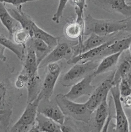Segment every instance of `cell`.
Here are the masks:
<instances>
[{
    "mask_svg": "<svg viewBox=\"0 0 131 132\" xmlns=\"http://www.w3.org/2000/svg\"><path fill=\"white\" fill-rule=\"evenodd\" d=\"M14 68L7 64L0 63V128L7 131L10 126L13 109L20 99L22 93L13 84Z\"/></svg>",
    "mask_w": 131,
    "mask_h": 132,
    "instance_id": "cell-1",
    "label": "cell"
},
{
    "mask_svg": "<svg viewBox=\"0 0 131 132\" xmlns=\"http://www.w3.org/2000/svg\"><path fill=\"white\" fill-rule=\"evenodd\" d=\"M127 29V24L124 20L97 19L90 15L85 19L84 35L95 33L106 36Z\"/></svg>",
    "mask_w": 131,
    "mask_h": 132,
    "instance_id": "cell-2",
    "label": "cell"
},
{
    "mask_svg": "<svg viewBox=\"0 0 131 132\" xmlns=\"http://www.w3.org/2000/svg\"><path fill=\"white\" fill-rule=\"evenodd\" d=\"M54 101L65 116L86 123L90 122L93 112L88 109L85 103H76L62 93L57 94Z\"/></svg>",
    "mask_w": 131,
    "mask_h": 132,
    "instance_id": "cell-3",
    "label": "cell"
},
{
    "mask_svg": "<svg viewBox=\"0 0 131 132\" xmlns=\"http://www.w3.org/2000/svg\"><path fill=\"white\" fill-rule=\"evenodd\" d=\"M97 65L92 61L75 64L61 78L60 80L61 85L66 87L73 86L90 74L91 71H94Z\"/></svg>",
    "mask_w": 131,
    "mask_h": 132,
    "instance_id": "cell-4",
    "label": "cell"
},
{
    "mask_svg": "<svg viewBox=\"0 0 131 132\" xmlns=\"http://www.w3.org/2000/svg\"><path fill=\"white\" fill-rule=\"evenodd\" d=\"M40 101L39 98L37 97L33 101L27 103L23 113L12 126L10 130L11 131H30L36 123V118Z\"/></svg>",
    "mask_w": 131,
    "mask_h": 132,
    "instance_id": "cell-5",
    "label": "cell"
},
{
    "mask_svg": "<svg viewBox=\"0 0 131 132\" xmlns=\"http://www.w3.org/2000/svg\"><path fill=\"white\" fill-rule=\"evenodd\" d=\"M47 67V73L42 84L40 91L37 96L40 100H50L61 72L60 66L57 62L50 63Z\"/></svg>",
    "mask_w": 131,
    "mask_h": 132,
    "instance_id": "cell-6",
    "label": "cell"
},
{
    "mask_svg": "<svg viewBox=\"0 0 131 132\" xmlns=\"http://www.w3.org/2000/svg\"><path fill=\"white\" fill-rule=\"evenodd\" d=\"M114 72L108 76L93 91L85 104L89 110L94 112L101 103L107 98V95L113 85Z\"/></svg>",
    "mask_w": 131,
    "mask_h": 132,
    "instance_id": "cell-7",
    "label": "cell"
},
{
    "mask_svg": "<svg viewBox=\"0 0 131 132\" xmlns=\"http://www.w3.org/2000/svg\"><path fill=\"white\" fill-rule=\"evenodd\" d=\"M110 92L113 99L116 111V124L115 131L117 132H128L129 131L128 120L121 103L119 84L113 86Z\"/></svg>",
    "mask_w": 131,
    "mask_h": 132,
    "instance_id": "cell-8",
    "label": "cell"
},
{
    "mask_svg": "<svg viewBox=\"0 0 131 132\" xmlns=\"http://www.w3.org/2000/svg\"><path fill=\"white\" fill-rule=\"evenodd\" d=\"M76 19L68 23L64 28V34L71 39H78L79 45L83 43V38L85 33V18L84 12L75 7Z\"/></svg>",
    "mask_w": 131,
    "mask_h": 132,
    "instance_id": "cell-9",
    "label": "cell"
},
{
    "mask_svg": "<svg viewBox=\"0 0 131 132\" xmlns=\"http://www.w3.org/2000/svg\"><path fill=\"white\" fill-rule=\"evenodd\" d=\"M93 72L73 85L69 92L64 94L65 96L71 100L74 101L84 95H90L95 89L92 85V80L95 77Z\"/></svg>",
    "mask_w": 131,
    "mask_h": 132,
    "instance_id": "cell-10",
    "label": "cell"
},
{
    "mask_svg": "<svg viewBox=\"0 0 131 132\" xmlns=\"http://www.w3.org/2000/svg\"><path fill=\"white\" fill-rule=\"evenodd\" d=\"M38 112L52 119L60 125H63L66 120L63 113L55 101L40 100L38 107Z\"/></svg>",
    "mask_w": 131,
    "mask_h": 132,
    "instance_id": "cell-11",
    "label": "cell"
},
{
    "mask_svg": "<svg viewBox=\"0 0 131 132\" xmlns=\"http://www.w3.org/2000/svg\"><path fill=\"white\" fill-rule=\"evenodd\" d=\"M97 6L108 12L120 14L125 17L131 16V6L126 0H92Z\"/></svg>",
    "mask_w": 131,
    "mask_h": 132,
    "instance_id": "cell-12",
    "label": "cell"
},
{
    "mask_svg": "<svg viewBox=\"0 0 131 132\" xmlns=\"http://www.w3.org/2000/svg\"><path fill=\"white\" fill-rule=\"evenodd\" d=\"M71 51L70 46L67 43H58L57 46L38 65V69L46 67L50 63L57 62L65 58Z\"/></svg>",
    "mask_w": 131,
    "mask_h": 132,
    "instance_id": "cell-13",
    "label": "cell"
},
{
    "mask_svg": "<svg viewBox=\"0 0 131 132\" xmlns=\"http://www.w3.org/2000/svg\"><path fill=\"white\" fill-rule=\"evenodd\" d=\"M30 132H62V131L61 125L38 112L36 123Z\"/></svg>",
    "mask_w": 131,
    "mask_h": 132,
    "instance_id": "cell-14",
    "label": "cell"
},
{
    "mask_svg": "<svg viewBox=\"0 0 131 132\" xmlns=\"http://www.w3.org/2000/svg\"><path fill=\"white\" fill-rule=\"evenodd\" d=\"M0 21L9 33V37L12 39L14 34L22 28L19 23L10 14L5 3L0 2Z\"/></svg>",
    "mask_w": 131,
    "mask_h": 132,
    "instance_id": "cell-15",
    "label": "cell"
},
{
    "mask_svg": "<svg viewBox=\"0 0 131 132\" xmlns=\"http://www.w3.org/2000/svg\"><path fill=\"white\" fill-rule=\"evenodd\" d=\"M22 6L16 8H8L7 9L11 16L17 20L21 28L27 30L32 37V24L34 21L32 18L26 13H25L22 9Z\"/></svg>",
    "mask_w": 131,
    "mask_h": 132,
    "instance_id": "cell-16",
    "label": "cell"
},
{
    "mask_svg": "<svg viewBox=\"0 0 131 132\" xmlns=\"http://www.w3.org/2000/svg\"><path fill=\"white\" fill-rule=\"evenodd\" d=\"M115 40H108L103 45L99 46L97 47L90 49L85 52L77 54L72 58H71L68 61V64H77L78 62L81 61L87 60L90 59H92L96 57V56L100 55L101 52L104 51L106 48H107L109 46H110L112 43L114 42Z\"/></svg>",
    "mask_w": 131,
    "mask_h": 132,
    "instance_id": "cell-17",
    "label": "cell"
},
{
    "mask_svg": "<svg viewBox=\"0 0 131 132\" xmlns=\"http://www.w3.org/2000/svg\"><path fill=\"white\" fill-rule=\"evenodd\" d=\"M26 45L30 46L34 50L38 65L51 51L45 42L38 38H31Z\"/></svg>",
    "mask_w": 131,
    "mask_h": 132,
    "instance_id": "cell-18",
    "label": "cell"
},
{
    "mask_svg": "<svg viewBox=\"0 0 131 132\" xmlns=\"http://www.w3.org/2000/svg\"><path fill=\"white\" fill-rule=\"evenodd\" d=\"M32 38H36L42 40L48 45L51 50L57 46L59 39V37L51 35L39 28L34 21L32 24Z\"/></svg>",
    "mask_w": 131,
    "mask_h": 132,
    "instance_id": "cell-19",
    "label": "cell"
},
{
    "mask_svg": "<svg viewBox=\"0 0 131 132\" xmlns=\"http://www.w3.org/2000/svg\"><path fill=\"white\" fill-rule=\"evenodd\" d=\"M0 44L12 51L20 60L23 61L26 54V48L16 44L12 39L0 33Z\"/></svg>",
    "mask_w": 131,
    "mask_h": 132,
    "instance_id": "cell-20",
    "label": "cell"
},
{
    "mask_svg": "<svg viewBox=\"0 0 131 132\" xmlns=\"http://www.w3.org/2000/svg\"><path fill=\"white\" fill-rule=\"evenodd\" d=\"M89 35L87 40L83 42V43L79 45V49L76 51L77 54L76 55L85 52L90 49L100 46L107 42L104 38L105 36H102L95 33H91Z\"/></svg>",
    "mask_w": 131,
    "mask_h": 132,
    "instance_id": "cell-21",
    "label": "cell"
},
{
    "mask_svg": "<svg viewBox=\"0 0 131 132\" xmlns=\"http://www.w3.org/2000/svg\"><path fill=\"white\" fill-rule=\"evenodd\" d=\"M95 121L98 131H102L109 115L107 98L104 100L95 110Z\"/></svg>",
    "mask_w": 131,
    "mask_h": 132,
    "instance_id": "cell-22",
    "label": "cell"
},
{
    "mask_svg": "<svg viewBox=\"0 0 131 132\" xmlns=\"http://www.w3.org/2000/svg\"><path fill=\"white\" fill-rule=\"evenodd\" d=\"M122 52H119L106 56L97 65L93 73L95 76L105 73L117 63Z\"/></svg>",
    "mask_w": 131,
    "mask_h": 132,
    "instance_id": "cell-23",
    "label": "cell"
},
{
    "mask_svg": "<svg viewBox=\"0 0 131 132\" xmlns=\"http://www.w3.org/2000/svg\"><path fill=\"white\" fill-rule=\"evenodd\" d=\"M131 44V35L128 37L114 40L110 46L103 51L100 54L102 56H106L112 53L122 52L128 49Z\"/></svg>",
    "mask_w": 131,
    "mask_h": 132,
    "instance_id": "cell-24",
    "label": "cell"
},
{
    "mask_svg": "<svg viewBox=\"0 0 131 132\" xmlns=\"http://www.w3.org/2000/svg\"><path fill=\"white\" fill-rule=\"evenodd\" d=\"M131 71V65L129 60L123 61L114 71L113 85L119 84L122 79L125 78L128 74Z\"/></svg>",
    "mask_w": 131,
    "mask_h": 132,
    "instance_id": "cell-25",
    "label": "cell"
},
{
    "mask_svg": "<svg viewBox=\"0 0 131 132\" xmlns=\"http://www.w3.org/2000/svg\"><path fill=\"white\" fill-rule=\"evenodd\" d=\"M31 38L30 33L26 30L21 28L18 30L13 35L14 41L17 44L26 48V45Z\"/></svg>",
    "mask_w": 131,
    "mask_h": 132,
    "instance_id": "cell-26",
    "label": "cell"
},
{
    "mask_svg": "<svg viewBox=\"0 0 131 132\" xmlns=\"http://www.w3.org/2000/svg\"><path fill=\"white\" fill-rule=\"evenodd\" d=\"M69 1V0H59L56 11L52 18V20L56 24H59L60 23V19L62 17L63 11Z\"/></svg>",
    "mask_w": 131,
    "mask_h": 132,
    "instance_id": "cell-27",
    "label": "cell"
},
{
    "mask_svg": "<svg viewBox=\"0 0 131 132\" xmlns=\"http://www.w3.org/2000/svg\"><path fill=\"white\" fill-rule=\"evenodd\" d=\"M121 97L125 98L131 95V88L125 78L122 79L119 84Z\"/></svg>",
    "mask_w": 131,
    "mask_h": 132,
    "instance_id": "cell-28",
    "label": "cell"
},
{
    "mask_svg": "<svg viewBox=\"0 0 131 132\" xmlns=\"http://www.w3.org/2000/svg\"><path fill=\"white\" fill-rule=\"evenodd\" d=\"M35 1H38V0H0V2L10 4L16 7H18L22 6V4H23Z\"/></svg>",
    "mask_w": 131,
    "mask_h": 132,
    "instance_id": "cell-29",
    "label": "cell"
},
{
    "mask_svg": "<svg viewBox=\"0 0 131 132\" xmlns=\"http://www.w3.org/2000/svg\"><path fill=\"white\" fill-rule=\"evenodd\" d=\"M71 2L78 7L81 11L84 12V10L87 6L86 0H71Z\"/></svg>",
    "mask_w": 131,
    "mask_h": 132,
    "instance_id": "cell-30",
    "label": "cell"
},
{
    "mask_svg": "<svg viewBox=\"0 0 131 132\" xmlns=\"http://www.w3.org/2000/svg\"><path fill=\"white\" fill-rule=\"evenodd\" d=\"M5 48L4 46L0 44V61L5 62L7 61V57L4 54Z\"/></svg>",
    "mask_w": 131,
    "mask_h": 132,
    "instance_id": "cell-31",
    "label": "cell"
},
{
    "mask_svg": "<svg viewBox=\"0 0 131 132\" xmlns=\"http://www.w3.org/2000/svg\"><path fill=\"white\" fill-rule=\"evenodd\" d=\"M61 129L62 132H71V131H75V130L73 129L72 127L69 126L68 125H65L63 124V125H61Z\"/></svg>",
    "mask_w": 131,
    "mask_h": 132,
    "instance_id": "cell-32",
    "label": "cell"
},
{
    "mask_svg": "<svg viewBox=\"0 0 131 132\" xmlns=\"http://www.w3.org/2000/svg\"><path fill=\"white\" fill-rule=\"evenodd\" d=\"M0 33L3 34V35H4L6 36H7V35L9 36L7 31L5 28V27L3 26V24H2L1 21H0Z\"/></svg>",
    "mask_w": 131,
    "mask_h": 132,
    "instance_id": "cell-33",
    "label": "cell"
},
{
    "mask_svg": "<svg viewBox=\"0 0 131 132\" xmlns=\"http://www.w3.org/2000/svg\"><path fill=\"white\" fill-rule=\"evenodd\" d=\"M126 100L125 101V105L126 106L128 107H131V95L125 98Z\"/></svg>",
    "mask_w": 131,
    "mask_h": 132,
    "instance_id": "cell-34",
    "label": "cell"
},
{
    "mask_svg": "<svg viewBox=\"0 0 131 132\" xmlns=\"http://www.w3.org/2000/svg\"><path fill=\"white\" fill-rule=\"evenodd\" d=\"M125 79L127 80V82L128 83L129 85L130 86V87L131 88V71L128 74V75L126 77Z\"/></svg>",
    "mask_w": 131,
    "mask_h": 132,
    "instance_id": "cell-35",
    "label": "cell"
},
{
    "mask_svg": "<svg viewBox=\"0 0 131 132\" xmlns=\"http://www.w3.org/2000/svg\"><path fill=\"white\" fill-rule=\"evenodd\" d=\"M129 49L130 51V52H131V44H130V46H129Z\"/></svg>",
    "mask_w": 131,
    "mask_h": 132,
    "instance_id": "cell-36",
    "label": "cell"
},
{
    "mask_svg": "<svg viewBox=\"0 0 131 132\" xmlns=\"http://www.w3.org/2000/svg\"><path fill=\"white\" fill-rule=\"evenodd\" d=\"M3 113L2 112H1V111H0V115H1V114H2Z\"/></svg>",
    "mask_w": 131,
    "mask_h": 132,
    "instance_id": "cell-37",
    "label": "cell"
},
{
    "mask_svg": "<svg viewBox=\"0 0 131 132\" xmlns=\"http://www.w3.org/2000/svg\"><path fill=\"white\" fill-rule=\"evenodd\" d=\"M130 62V65H131V61H129Z\"/></svg>",
    "mask_w": 131,
    "mask_h": 132,
    "instance_id": "cell-38",
    "label": "cell"
},
{
    "mask_svg": "<svg viewBox=\"0 0 131 132\" xmlns=\"http://www.w3.org/2000/svg\"><path fill=\"white\" fill-rule=\"evenodd\" d=\"M130 108H131V107H130Z\"/></svg>",
    "mask_w": 131,
    "mask_h": 132,
    "instance_id": "cell-39",
    "label": "cell"
}]
</instances>
